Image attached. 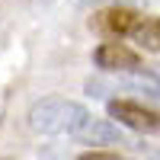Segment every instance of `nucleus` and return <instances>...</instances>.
<instances>
[{"label":"nucleus","instance_id":"1","mask_svg":"<svg viewBox=\"0 0 160 160\" xmlns=\"http://www.w3.org/2000/svg\"><path fill=\"white\" fill-rule=\"evenodd\" d=\"M90 109L80 106L74 99H64V96H45V99H35L26 122L35 135H45V138H58V135H74L90 122Z\"/></svg>","mask_w":160,"mask_h":160},{"label":"nucleus","instance_id":"2","mask_svg":"<svg viewBox=\"0 0 160 160\" xmlns=\"http://www.w3.org/2000/svg\"><path fill=\"white\" fill-rule=\"evenodd\" d=\"M118 90H128V93H138L144 99L160 102V77L151 74V71H144V68L118 74V80H106V77H90L87 80V93L90 96H109V93H118Z\"/></svg>","mask_w":160,"mask_h":160},{"label":"nucleus","instance_id":"3","mask_svg":"<svg viewBox=\"0 0 160 160\" xmlns=\"http://www.w3.org/2000/svg\"><path fill=\"white\" fill-rule=\"evenodd\" d=\"M109 118H115L122 128L141 131V135H160V112L148 109L138 99H125V96L109 99Z\"/></svg>","mask_w":160,"mask_h":160},{"label":"nucleus","instance_id":"4","mask_svg":"<svg viewBox=\"0 0 160 160\" xmlns=\"http://www.w3.org/2000/svg\"><path fill=\"white\" fill-rule=\"evenodd\" d=\"M141 13L135 7H125V3H112L106 10H96L90 16V29H96L106 38H125V35H135V29L141 26Z\"/></svg>","mask_w":160,"mask_h":160},{"label":"nucleus","instance_id":"5","mask_svg":"<svg viewBox=\"0 0 160 160\" xmlns=\"http://www.w3.org/2000/svg\"><path fill=\"white\" fill-rule=\"evenodd\" d=\"M93 61H96V68L102 74H125V71L144 68L141 55L135 48H128L125 42H102L96 51H93Z\"/></svg>","mask_w":160,"mask_h":160},{"label":"nucleus","instance_id":"6","mask_svg":"<svg viewBox=\"0 0 160 160\" xmlns=\"http://www.w3.org/2000/svg\"><path fill=\"white\" fill-rule=\"evenodd\" d=\"M80 144H90V148H102V144H125L122 125L115 118H90V122L77 131Z\"/></svg>","mask_w":160,"mask_h":160},{"label":"nucleus","instance_id":"7","mask_svg":"<svg viewBox=\"0 0 160 160\" xmlns=\"http://www.w3.org/2000/svg\"><path fill=\"white\" fill-rule=\"evenodd\" d=\"M131 38L148 51H160V16H144Z\"/></svg>","mask_w":160,"mask_h":160},{"label":"nucleus","instance_id":"8","mask_svg":"<svg viewBox=\"0 0 160 160\" xmlns=\"http://www.w3.org/2000/svg\"><path fill=\"white\" fill-rule=\"evenodd\" d=\"M77 160H131L128 154H115V151H102V148H93L87 154H80Z\"/></svg>","mask_w":160,"mask_h":160},{"label":"nucleus","instance_id":"9","mask_svg":"<svg viewBox=\"0 0 160 160\" xmlns=\"http://www.w3.org/2000/svg\"><path fill=\"white\" fill-rule=\"evenodd\" d=\"M71 3H77V7H96V3H125V7H131V3H144V0H71Z\"/></svg>","mask_w":160,"mask_h":160}]
</instances>
